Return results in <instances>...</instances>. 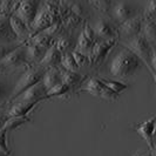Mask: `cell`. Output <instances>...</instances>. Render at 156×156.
<instances>
[{
    "label": "cell",
    "instance_id": "cell-2",
    "mask_svg": "<svg viewBox=\"0 0 156 156\" xmlns=\"http://www.w3.org/2000/svg\"><path fill=\"white\" fill-rule=\"evenodd\" d=\"M120 45L136 55L141 60L142 65H146L148 67L151 76L155 80V46L150 45L142 34L126 41H120Z\"/></svg>",
    "mask_w": 156,
    "mask_h": 156
},
{
    "label": "cell",
    "instance_id": "cell-39",
    "mask_svg": "<svg viewBox=\"0 0 156 156\" xmlns=\"http://www.w3.org/2000/svg\"><path fill=\"white\" fill-rule=\"evenodd\" d=\"M0 156H11V155H7V154H4V153H1V151H0Z\"/></svg>",
    "mask_w": 156,
    "mask_h": 156
},
{
    "label": "cell",
    "instance_id": "cell-18",
    "mask_svg": "<svg viewBox=\"0 0 156 156\" xmlns=\"http://www.w3.org/2000/svg\"><path fill=\"white\" fill-rule=\"evenodd\" d=\"M25 45H26V58L28 66H38L47 49L33 44L31 41H27Z\"/></svg>",
    "mask_w": 156,
    "mask_h": 156
},
{
    "label": "cell",
    "instance_id": "cell-25",
    "mask_svg": "<svg viewBox=\"0 0 156 156\" xmlns=\"http://www.w3.org/2000/svg\"><path fill=\"white\" fill-rule=\"evenodd\" d=\"M99 80L101 81L105 86L109 89L110 92H113L114 94H121L122 92H125L126 89L128 88V85L127 83H123L121 81H117V80H113V79H108V78H99Z\"/></svg>",
    "mask_w": 156,
    "mask_h": 156
},
{
    "label": "cell",
    "instance_id": "cell-34",
    "mask_svg": "<svg viewBox=\"0 0 156 156\" xmlns=\"http://www.w3.org/2000/svg\"><path fill=\"white\" fill-rule=\"evenodd\" d=\"M20 45H23V44L18 42V41H16V42H7V44H0V60L4 59L8 53L14 51L16 47H19Z\"/></svg>",
    "mask_w": 156,
    "mask_h": 156
},
{
    "label": "cell",
    "instance_id": "cell-26",
    "mask_svg": "<svg viewBox=\"0 0 156 156\" xmlns=\"http://www.w3.org/2000/svg\"><path fill=\"white\" fill-rule=\"evenodd\" d=\"M67 5L69 8L70 13L75 14L79 16L81 20H86L88 16V5L85 2H80V1H67Z\"/></svg>",
    "mask_w": 156,
    "mask_h": 156
},
{
    "label": "cell",
    "instance_id": "cell-38",
    "mask_svg": "<svg viewBox=\"0 0 156 156\" xmlns=\"http://www.w3.org/2000/svg\"><path fill=\"white\" fill-rule=\"evenodd\" d=\"M136 156H154V153L150 151V150H147L146 153H141V154H139V155Z\"/></svg>",
    "mask_w": 156,
    "mask_h": 156
},
{
    "label": "cell",
    "instance_id": "cell-21",
    "mask_svg": "<svg viewBox=\"0 0 156 156\" xmlns=\"http://www.w3.org/2000/svg\"><path fill=\"white\" fill-rule=\"evenodd\" d=\"M59 70H60V76H61V82L67 85L70 89L74 86H78L86 80L85 76H81L80 73H73V72H68V70L63 69L62 67L59 66Z\"/></svg>",
    "mask_w": 156,
    "mask_h": 156
},
{
    "label": "cell",
    "instance_id": "cell-16",
    "mask_svg": "<svg viewBox=\"0 0 156 156\" xmlns=\"http://www.w3.org/2000/svg\"><path fill=\"white\" fill-rule=\"evenodd\" d=\"M61 56H62V54L59 52V49L53 44L46 51L44 58L41 59V61H40L38 66L45 68V69L52 68V67H59L60 66V61H61Z\"/></svg>",
    "mask_w": 156,
    "mask_h": 156
},
{
    "label": "cell",
    "instance_id": "cell-11",
    "mask_svg": "<svg viewBox=\"0 0 156 156\" xmlns=\"http://www.w3.org/2000/svg\"><path fill=\"white\" fill-rule=\"evenodd\" d=\"M93 32L95 34V38L100 40H109V39H116V26L114 25V23L106 18L102 16L99 18L95 23L92 26Z\"/></svg>",
    "mask_w": 156,
    "mask_h": 156
},
{
    "label": "cell",
    "instance_id": "cell-28",
    "mask_svg": "<svg viewBox=\"0 0 156 156\" xmlns=\"http://www.w3.org/2000/svg\"><path fill=\"white\" fill-rule=\"evenodd\" d=\"M60 67H62L63 69L68 70V72L80 73V69H79L78 65H76L74 58H73V55H72V52H68V53L62 54L61 61H60Z\"/></svg>",
    "mask_w": 156,
    "mask_h": 156
},
{
    "label": "cell",
    "instance_id": "cell-20",
    "mask_svg": "<svg viewBox=\"0 0 156 156\" xmlns=\"http://www.w3.org/2000/svg\"><path fill=\"white\" fill-rule=\"evenodd\" d=\"M55 47L59 49V52L61 54H65V53H68V52H72L74 49V46H75V42H73V39H72V35H70L69 32L63 31L54 41Z\"/></svg>",
    "mask_w": 156,
    "mask_h": 156
},
{
    "label": "cell",
    "instance_id": "cell-13",
    "mask_svg": "<svg viewBox=\"0 0 156 156\" xmlns=\"http://www.w3.org/2000/svg\"><path fill=\"white\" fill-rule=\"evenodd\" d=\"M46 88L42 82H39L34 86L30 87L25 92L18 95L16 99L11 103H23V102H35V101H44L45 95H46Z\"/></svg>",
    "mask_w": 156,
    "mask_h": 156
},
{
    "label": "cell",
    "instance_id": "cell-5",
    "mask_svg": "<svg viewBox=\"0 0 156 156\" xmlns=\"http://www.w3.org/2000/svg\"><path fill=\"white\" fill-rule=\"evenodd\" d=\"M78 92H87V93L92 94L94 96L106 100V101H115L117 99V95L110 92L107 87L102 83L99 80L98 76H92V78L86 79L81 86L79 87Z\"/></svg>",
    "mask_w": 156,
    "mask_h": 156
},
{
    "label": "cell",
    "instance_id": "cell-36",
    "mask_svg": "<svg viewBox=\"0 0 156 156\" xmlns=\"http://www.w3.org/2000/svg\"><path fill=\"white\" fill-rule=\"evenodd\" d=\"M7 132L1 129L0 130V151L4 153V154H7V155H11V150L8 148V144H7Z\"/></svg>",
    "mask_w": 156,
    "mask_h": 156
},
{
    "label": "cell",
    "instance_id": "cell-4",
    "mask_svg": "<svg viewBox=\"0 0 156 156\" xmlns=\"http://www.w3.org/2000/svg\"><path fill=\"white\" fill-rule=\"evenodd\" d=\"M117 45L116 39H109V40H100L95 39L93 46L90 48V52L88 54L89 59V65L93 67H99L105 59L108 56L110 52L114 49V47Z\"/></svg>",
    "mask_w": 156,
    "mask_h": 156
},
{
    "label": "cell",
    "instance_id": "cell-22",
    "mask_svg": "<svg viewBox=\"0 0 156 156\" xmlns=\"http://www.w3.org/2000/svg\"><path fill=\"white\" fill-rule=\"evenodd\" d=\"M41 82L44 83L46 90L51 89L52 87L56 86V85H59V83H61V76H60L59 67H52V68L46 69Z\"/></svg>",
    "mask_w": 156,
    "mask_h": 156
},
{
    "label": "cell",
    "instance_id": "cell-29",
    "mask_svg": "<svg viewBox=\"0 0 156 156\" xmlns=\"http://www.w3.org/2000/svg\"><path fill=\"white\" fill-rule=\"evenodd\" d=\"M31 121V119L28 116H16V117H8L5 122V125L2 127L4 130L6 132H11V130H14L16 128H19L21 125H23L25 122H28Z\"/></svg>",
    "mask_w": 156,
    "mask_h": 156
},
{
    "label": "cell",
    "instance_id": "cell-3",
    "mask_svg": "<svg viewBox=\"0 0 156 156\" xmlns=\"http://www.w3.org/2000/svg\"><path fill=\"white\" fill-rule=\"evenodd\" d=\"M45 72H46V69L40 67V66H28L13 87V90H12L11 96L8 99V103H11L18 95H20L26 89H28L30 87L41 82Z\"/></svg>",
    "mask_w": 156,
    "mask_h": 156
},
{
    "label": "cell",
    "instance_id": "cell-14",
    "mask_svg": "<svg viewBox=\"0 0 156 156\" xmlns=\"http://www.w3.org/2000/svg\"><path fill=\"white\" fill-rule=\"evenodd\" d=\"M52 25H53V20L51 19V16L47 14V12L45 11V8L42 7L41 1H40L37 16H35L34 21L32 23L31 28H30V37H33V35L38 34L40 32L45 31V30H47Z\"/></svg>",
    "mask_w": 156,
    "mask_h": 156
},
{
    "label": "cell",
    "instance_id": "cell-32",
    "mask_svg": "<svg viewBox=\"0 0 156 156\" xmlns=\"http://www.w3.org/2000/svg\"><path fill=\"white\" fill-rule=\"evenodd\" d=\"M81 23H82V20H81L79 16H76L75 14H73V13H69V14L61 21V26H62L63 31L68 32V30H74V28H76Z\"/></svg>",
    "mask_w": 156,
    "mask_h": 156
},
{
    "label": "cell",
    "instance_id": "cell-10",
    "mask_svg": "<svg viewBox=\"0 0 156 156\" xmlns=\"http://www.w3.org/2000/svg\"><path fill=\"white\" fill-rule=\"evenodd\" d=\"M40 1H34V0H26V1H20L19 6L14 12V16H18L23 21L27 28L30 30L32 23L34 21L38 9H39Z\"/></svg>",
    "mask_w": 156,
    "mask_h": 156
},
{
    "label": "cell",
    "instance_id": "cell-7",
    "mask_svg": "<svg viewBox=\"0 0 156 156\" xmlns=\"http://www.w3.org/2000/svg\"><path fill=\"white\" fill-rule=\"evenodd\" d=\"M23 65L28 67L27 58H26V45L25 44L16 47L14 51H12L4 59L0 60V70L18 68V67H21Z\"/></svg>",
    "mask_w": 156,
    "mask_h": 156
},
{
    "label": "cell",
    "instance_id": "cell-23",
    "mask_svg": "<svg viewBox=\"0 0 156 156\" xmlns=\"http://www.w3.org/2000/svg\"><path fill=\"white\" fill-rule=\"evenodd\" d=\"M141 34L146 38L150 45L155 46L156 41V23L155 20H143Z\"/></svg>",
    "mask_w": 156,
    "mask_h": 156
},
{
    "label": "cell",
    "instance_id": "cell-27",
    "mask_svg": "<svg viewBox=\"0 0 156 156\" xmlns=\"http://www.w3.org/2000/svg\"><path fill=\"white\" fill-rule=\"evenodd\" d=\"M87 5L93 8L94 11L99 12L102 16H109L113 2L112 1H106V0H98V1H89V2H87Z\"/></svg>",
    "mask_w": 156,
    "mask_h": 156
},
{
    "label": "cell",
    "instance_id": "cell-37",
    "mask_svg": "<svg viewBox=\"0 0 156 156\" xmlns=\"http://www.w3.org/2000/svg\"><path fill=\"white\" fill-rule=\"evenodd\" d=\"M8 119L7 114H6V110L4 109H0V130L2 129V127L5 125V122H6V120Z\"/></svg>",
    "mask_w": 156,
    "mask_h": 156
},
{
    "label": "cell",
    "instance_id": "cell-31",
    "mask_svg": "<svg viewBox=\"0 0 156 156\" xmlns=\"http://www.w3.org/2000/svg\"><path fill=\"white\" fill-rule=\"evenodd\" d=\"M20 1H0V16H11L14 14L16 8L19 6Z\"/></svg>",
    "mask_w": 156,
    "mask_h": 156
},
{
    "label": "cell",
    "instance_id": "cell-1",
    "mask_svg": "<svg viewBox=\"0 0 156 156\" xmlns=\"http://www.w3.org/2000/svg\"><path fill=\"white\" fill-rule=\"evenodd\" d=\"M141 66L142 62L136 55L126 47L120 46L116 53L110 59L107 70L112 78L125 80L135 74L141 68Z\"/></svg>",
    "mask_w": 156,
    "mask_h": 156
},
{
    "label": "cell",
    "instance_id": "cell-9",
    "mask_svg": "<svg viewBox=\"0 0 156 156\" xmlns=\"http://www.w3.org/2000/svg\"><path fill=\"white\" fill-rule=\"evenodd\" d=\"M135 16H137V11L130 2H113L109 12L110 20L117 25L125 23Z\"/></svg>",
    "mask_w": 156,
    "mask_h": 156
},
{
    "label": "cell",
    "instance_id": "cell-15",
    "mask_svg": "<svg viewBox=\"0 0 156 156\" xmlns=\"http://www.w3.org/2000/svg\"><path fill=\"white\" fill-rule=\"evenodd\" d=\"M9 26H11V30L13 32V34L16 35V40L20 44H26L28 39L31 38L30 30L27 28V26L14 14L9 16Z\"/></svg>",
    "mask_w": 156,
    "mask_h": 156
},
{
    "label": "cell",
    "instance_id": "cell-17",
    "mask_svg": "<svg viewBox=\"0 0 156 156\" xmlns=\"http://www.w3.org/2000/svg\"><path fill=\"white\" fill-rule=\"evenodd\" d=\"M40 101L35 102H23V103H9V107L6 109V114L8 117L16 116H27L32 110L37 107Z\"/></svg>",
    "mask_w": 156,
    "mask_h": 156
},
{
    "label": "cell",
    "instance_id": "cell-6",
    "mask_svg": "<svg viewBox=\"0 0 156 156\" xmlns=\"http://www.w3.org/2000/svg\"><path fill=\"white\" fill-rule=\"evenodd\" d=\"M142 25H143V19H142L141 14H137V16L128 19L125 23H120L116 27L117 42L132 39L134 37L141 34Z\"/></svg>",
    "mask_w": 156,
    "mask_h": 156
},
{
    "label": "cell",
    "instance_id": "cell-33",
    "mask_svg": "<svg viewBox=\"0 0 156 156\" xmlns=\"http://www.w3.org/2000/svg\"><path fill=\"white\" fill-rule=\"evenodd\" d=\"M155 13H156V2L155 1H148L142 11V19L143 20H155Z\"/></svg>",
    "mask_w": 156,
    "mask_h": 156
},
{
    "label": "cell",
    "instance_id": "cell-35",
    "mask_svg": "<svg viewBox=\"0 0 156 156\" xmlns=\"http://www.w3.org/2000/svg\"><path fill=\"white\" fill-rule=\"evenodd\" d=\"M72 55H73L75 62L78 65L79 69H81L82 67H86V66H90V65H89V59H88L87 55L81 54V53L75 52V51H72Z\"/></svg>",
    "mask_w": 156,
    "mask_h": 156
},
{
    "label": "cell",
    "instance_id": "cell-30",
    "mask_svg": "<svg viewBox=\"0 0 156 156\" xmlns=\"http://www.w3.org/2000/svg\"><path fill=\"white\" fill-rule=\"evenodd\" d=\"M70 90H72V89H70L69 87L61 82V83L52 87L51 89L47 90L46 95H45V100H46V99H51V98H56V96H63L65 94L69 93Z\"/></svg>",
    "mask_w": 156,
    "mask_h": 156
},
{
    "label": "cell",
    "instance_id": "cell-19",
    "mask_svg": "<svg viewBox=\"0 0 156 156\" xmlns=\"http://www.w3.org/2000/svg\"><path fill=\"white\" fill-rule=\"evenodd\" d=\"M16 41H18V40H16V35L13 34V32L11 30L9 16H0V44L16 42Z\"/></svg>",
    "mask_w": 156,
    "mask_h": 156
},
{
    "label": "cell",
    "instance_id": "cell-12",
    "mask_svg": "<svg viewBox=\"0 0 156 156\" xmlns=\"http://www.w3.org/2000/svg\"><path fill=\"white\" fill-rule=\"evenodd\" d=\"M134 130L147 142L149 150L154 153V133H155V116L142 121L136 126H134Z\"/></svg>",
    "mask_w": 156,
    "mask_h": 156
},
{
    "label": "cell",
    "instance_id": "cell-24",
    "mask_svg": "<svg viewBox=\"0 0 156 156\" xmlns=\"http://www.w3.org/2000/svg\"><path fill=\"white\" fill-rule=\"evenodd\" d=\"M14 85H12L11 80L4 75H0V106H2L4 102H8L11 93L13 90Z\"/></svg>",
    "mask_w": 156,
    "mask_h": 156
},
{
    "label": "cell",
    "instance_id": "cell-8",
    "mask_svg": "<svg viewBox=\"0 0 156 156\" xmlns=\"http://www.w3.org/2000/svg\"><path fill=\"white\" fill-rule=\"evenodd\" d=\"M95 39L96 38H95L93 28H92V25L89 23H87V21H85L83 26H82V30L79 33L78 38L75 40V46H74L73 51L79 52L81 54H85L88 56Z\"/></svg>",
    "mask_w": 156,
    "mask_h": 156
}]
</instances>
